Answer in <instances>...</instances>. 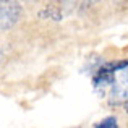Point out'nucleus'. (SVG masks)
Returning <instances> with one entry per match:
<instances>
[{"label":"nucleus","instance_id":"20e7f679","mask_svg":"<svg viewBox=\"0 0 128 128\" xmlns=\"http://www.w3.org/2000/svg\"><path fill=\"white\" fill-rule=\"evenodd\" d=\"M92 128H118V122H117V117L109 115L106 118H102L100 122H97Z\"/></svg>","mask_w":128,"mask_h":128},{"label":"nucleus","instance_id":"f03ea898","mask_svg":"<svg viewBox=\"0 0 128 128\" xmlns=\"http://www.w3.org/2000/svg\"><path fill=\"white\" fill-rule=\"evenodd\" d=\"M128 102V68L120 72L115 83L110 88L109 104L110 106H125Z\"/></svg>","mask_w":128,"mask_h":128},{"label":"nucleus","instance_id":"423d86ee","mask_svg":"<svg viewBox=\"0 0 128 128\" xmlns=\"http://www.w3.org/2000/svg\"><path fill=\"white\" fill-rule=\"evenodd\" d=\"M3 58V52H2V49H0V60Z\"/></svg>","mask_w":128,"mask_h":128},{"label":"nucleus","instance_id":"f257e3e1","mask_svg":"<svg viewBox=\"0 0 128 128\" xmlns=\"http://www.w3.org/2000/svg\"><path fill=\"white\" fill-rule=\"evenodd\" d=\"M23 15V6L20 2L0 0V32L12 29Z\"/></svg>","mask_w":128,"mask_h":128},{"label":"nucleus","instance_id":"7ed1b4c3","mask_svg":"<svg viewBox=\"0 0 128 128\" xmlns=\"http://www.w3.org/2000/svg\"><path fill=\"white\" fill-rule=\"evenodd\" d=\"M62 6H63V3H62ZM62 6H57L55 3H50V5H47L44 10L39 12V16H41V18H46V20L62 21L63 16H65V13L62 12Z\"/></svg>","mask_w":128,"mask_h":128},{"label":"nucleus","instance_id":"39448f33","mask_svg":"<svg viewBox=\"0 0 128 128\" xmlns=\"http://www.w3.org/2000/svg\"><path fill=\"white\" fill-rule=\"evenodd\" d=\"M123 107H125V112L128 114V102H126V104H125V106H123Z\"/></svg>","mask_w":128,"mask_h":128}]
</instances>
